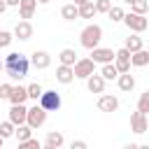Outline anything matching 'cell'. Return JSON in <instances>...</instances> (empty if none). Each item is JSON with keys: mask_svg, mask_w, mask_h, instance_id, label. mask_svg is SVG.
I'll return each mask as SVG.
<instances>
[{"mask_svg": "<svg viewBox=\"0 0 149 149\" xmlns=\"http://www.w3.org/2000/svg\"><path fill=\"white\" fill-rule=\"evenodd\" d=\"M19 147H26V149H40V142H37V140H33V137H28V140L19 142Z\"/></svg>", "mask_w": 149, "mask_h": 149, "instance_id": "34", "label": "cell"}, {"mask_svg": "<svg viewBox=\"0 0 149 149\" xmlns=\"http://www.w3.org/2000/svg\"><path fill=\"white\" fill-rule=\"evenodd\" d=\"M93 5H95V12H98V14H107V12H109V7H112V2H109V0H95Z\"/></svg>", "mask_w": 149, "mask_h": 149, "instance_id": "32", "label": "cell"}, {"mask_svg": "<svg viewBox=\"0 0 149 149\" xmlns=\"http://www.w3.org/2000/svg\"><path fill=\"white\" fill-rule=\"evenodd\" d=\"M130 130L137 133V135H142V133L149 130V123H147V114H144V112L137 109V112L130 114Z\"/></svg>", "mask_w": 149, "mask_h": 149, "instance_id": "7", "label": "cell"}, {"mask_svg": "<svg viewBox=\"0 0 149 149\" xmlns=\"http://www.w3.org/2000/svg\"><path fill=\"white\" fill-rule=\"evenodd\" d=\"M123 14H126V12H123L121 7H116V5H112L109 12H107V16H109L112 21H123Z\"/></svg>", "mask_w": 149, "mask_h": 149, "instance_id": "30", "label": "cell"}, {"mask_svg": "<svg viewBox=\"0 0 149 149\" xmlns=\"http://www.w3.org/2000/svg\"><path fill=\"white\" fill-rule=\"evenodd\" d=\"M123 23H126L128 30H133V33H142V30H147V26H149V21L144 19V14H135V12L123 14Z\"/></svg>", "mask_w": 149, "mask_h": 149, "instance_id": "4", "label": "cell"}, {"mask_svg": "<svg viewBox=\"0 0 149 149\" xmlns=\"http://www.w3.org/2000/svg\"><path fill=\"white\" fill-rule=\"evenodd\" d=\"M26 88H28V98H33L35 102L40 100V95H42V91H44V88H42L37 81H35V84H30V86H26Z\"/></svg>", "mask_w": 149, "mask_h": 149, "instance_id": "29", "label": "cell"}, {"mask_svg": "<svg viewBox=\"0 0 149 149\" xmlns=\"http://www.w3.org/2000/svg\"><path fill=\"white\" fill-rule=\"evenodd\" d=\"M72 2H74V5H77V7H79V5H84V2H86V0H72Z\"/></svg>", "mask_w": 149, "mask_h": 149, "instance_id": "39", "label": "cell"}, {"mask_svg": "<svg viewBox=\"0 0 149 149\" xmlns=\"http://www.w3.org/2000/svg\"><path fill=\"white\" fill-rule=\"evenodd\" d=\"M98 109L100 112H116V107H119V98L116 95H109V93H102L100 98H98Z\"/></svg>", "mask_w": 149, "mask_h": 149, "instance_id": "10", "label": "cell"}, {"mask_svg": "<svg viewBox=\"0 0 149 149\" xmlns=\"http://www.w3.org/2000/svg\"><path fill=\"white\" fill-rule=\"evenodd\" d=\"M30 65L37 68V70H44V68L51 65V56H49L47 51H42V49H40V51L35 49V51H33V58H30Z\"/></svg>", "mask_w": 149, "mask_h": 149, "instance_id": "12", "label": "cell"}, {"mask_svg": "<svg viewBox=\"0 0 149 149\" xmlns=\"http://www.w3.org/2000/svg\"><path fill=\"white\" fill-rule=\"evenodd\" d=\"M14 37H19V40H23V42L30 40V37H33V26H30V21H26V19L19 21V23L14 26Z\"/></svg>", "mask_w": 149, "mask_h": 149, "instance_id": "14", "label": "cell"}, {"mask_svg": "<svg viewBox=\"0 0 149 149\" xmlns=\"http://www.w3.org/2000/svg\"><path fill=\"white\" fill-rule=\"evenodd\" d=\"M100 74L105 77V81H109V79H116V77H119V70H116V65H114V63H102Z\"/></svg>", "mask_w": 149, "mask_h": 149, "instance_id": "25", "label": "cell"}, {"mask_svg": "<svg viewBox=\"0 0 149 149\" xmlns=\"http://www.w3.org/2000/svg\"><path fill=\"white\" fill-rule=\"evenodd\" d=\"M147 28H149V26H147Z\"/></svg>", "mask_w": 149, "mask_h": 149, "instance_id": "45", "label": "cell"}, {"mask_svg": "<svg viewBox=\"0 0 149 149\" xmlns=\"http://www.w3.org/2000/svg\"><path fill=\"white\" fill-rule=\"evenodd\" d=\"M61 16H63L65 21H74V19H79V7H77L74 2H68V5L61 7Z\"/></svg>", "mask_w": 149, "mask_h": 149, "instance_id": "21", "label": "cell"}, {"mask_svg": "<svg viewBox=\"0 0 149 149\" xmlns=\"http://www.w3.org/2000/svg\"><path fill=\"white\" fill-rule=\"evenodd\" d=\"M56 79L61 81V84H70L72 79H74V70H72V65H58L56 68Z\"/></svg>", "mask_w": 149, "mask_h": 149, "instance_id": "17", "label": "cell"}, {"mask_svg": "<svg viewBox=\"0 0 149 149\" xmlns=\"http://www.w3.org/2000/svg\"><path fill=\"white\" fill-rule=\"evenodd\" d=\"M130 65H135V68H144V65H149V51L142 47V49H137V51H133L130 54Z\"/></svg>", "mask_w": 149, "mask_h": 149, "instance_id": "19", "label": "cell"}, {"mask_svg": "<svg viewBox=\"0 0 149 149\" xmlns=\"http://www.w3.org/2000/svg\"><path fill=\"white\" fill-rule=\"evenodd\" d=\"M114 65H116L119 72H130V51L126 47L114 51Z\"/></svg>", "mask_w": 149, "mask_h": 149, "instance_id": "8", "label": "cell"}, {"mask_svg": "<svg viewBox=\"0 0 149 149\" xmlns=\"http://www.w3.org/2000/svg\"><path fill=\"white\" fill-rule=\"evenodd\" d=\"M58 61H61L63 65H74V63H77V51H74V49H63V51L58 54Z\"/></svg>", "mask_w": 149, "mask_h": 149, "instance_id": "23", "label": "cell"}, {"mask_svg": "<svg viewBox=\"0 0 149 149\" xmlns=\"http://www.w3.org/2000/svg\"><path fill=\"white\" fill-rule=\"evenodd\" d=\"M35 9H37V0H21V2H19V16L26 19V21L33 19Z\"/></svg>", "mask_w": 149, "mask_h": 149, "instance_id": "16", "label": "cell"}, {"mask_svg": "<svg viewBox=\"0 0 149 149\" xmlns=\"http://www.w3.org/2000/svg\"><path fill=\"white\" fill-rule=\"evenodd\" d=\"M26 116H28V107H26L23 102H16V105L9 107V121H12L14 126L26 123Z\"/></svg>", "mask_w": 149, "mask_h": 149, "instance_id": "9", "label": "cell"}, {"mask_svg": "<svg viewBox=\"0 0 149 149\" xmlns=\"http://www.w3.org/2000/svg\"><path fill=\"white\" fill-rule=\"evenodd\" d=\"M14 128H16V126H14L12 121H0V135H2L5 140L14 135Z\"/></svg>", "mask_w": 149, "mask_h": 149, "instance_id": "28", "label": "cell"}, {"mask_svg": "<svg viewBox=\"0 0 149 149\" xmlns=\"http://www.w3.org/2000/svg\"><path fill=\"white\" fill-rule=\"evenodd\" d=\"M7 100H9L12 105H16V102H26V100H28V88H26V86H12Z\"/></svg>", "mask_w": 149, "mask_h": 149, "instance_id": "18", "label": "cell"}, {"mask_svg": "<svg viewBox=\"0 0 149 149\" xmlns=\"http://www.w3.org/2000/svg\"><path fill=\"white\" fill-rule=\"evenodd\" d=\"M147 123H149V112H147Z\"/></svg>", "mask_w": 149, "mask_h": 149, "instance_id": "43", "label": "cell"}, {"mask_svg": "<svg viewBox=\"0 0 149 149\" xmlns=\"http://www.w3.org/2000/svg\"><path fill=\"white\" fill-rule=\"evenodd\" d=\"M91 58L95 63H112L114 61V51L107 49V47H93L91 49Z\"/></svg>", "mask_w": 149, "mask_h": 149, "instance_id": "11", "label": "cell"}, {"mask_svg": "<svg viewBox=\"0 0 149 149\" xmlns=\"http://www.w3.org/2000/svg\"><path fill=\"white\" fill-rule=\"evenodd\" d=\"M86 88L91 91V93H102L105 91V77L102 74H88L86 77Z\"/></svg>", "mask_w": 149, "mask_h": 149, "instance_id": "13", "label": "cell"}, {"mask_svg": "<svg viewBox=\"0 0 149 149\" xmlns=\"http://www.w3.org/2000/svg\"><path fill=\"white\" fill-rule=\"evenodd\" d=\"M137 109H140V112H144V114L149 112V88L140 95V100H137Z\"/></svg>", "mask_w": 149, "mask_h": 149, "instance_id": "31", "label": "cell"}, {"mask_svg": "<svg viewBox=\"0 0 149 149\" xmlns=\"http://www.w3.org/2000/svg\"><path fill=\"white\" fill-rule=\"evenodd\" d=\"M2 142H5V137H2V135H0V147H2Z\"/></svg>", "mask_w": 149, "mask_h": 149, "instance_id": "42", "label": "cell"}, {"mask_svg": "<svg viewBox=\"0 0 149 149\" xmlns=\"http://www.w3.org/2000/svg\"><path fill=\"white\" fill-rule=\"evenodd\" d=\"M98 12H95V5L91 2V0H86L84 5H79V16L81 19H93Z\"/></svg>", "mask_w": 149, "mask_h": 149, "instance_id": "24", "label": "cell"}, {"mask_svg": "<svg viewBox=\"0 0 149 149\" xmlns=\"http://www.w3.org/2000/svg\"><path fill=\"white\" fill-rule=\"evenodd\" d=\"M130 12H135V14L149 12V0H133V2H130Z\"/></svg>", "mask_w": 149, "mask_h": 149, "instance_id": "27", "label": "cell"}, {"mask_svg": "<svg viewBox=\"0 0 149 149\" xmlns=\"http://www.w3.org/2000/svg\"><path fill=\"white\" fill-rule=\"evenodd\" d=\"M70 147H72V149H86V142H84V140H74Z\"/></svg>", "mask_w": 149, "mask_h": 149, "instance_id": "36", "label": "cell"}, {"mask_svg": "<svg viewBox=\"0 0 149 149\" xmlns=\"http://www.w3.org/2000/svg\"><path fill=\"white\" fill-rule=\"evenodd\" d=\"M12 91V84H0V98H7Z\"/></svg>", "mask_w": 149, "mask_h": 149, "instance_id": "35", "label": "cell"}, {"mask_svg": "<svg viewBox=\"0 0 149 149\" xmlns=\"http://www.w3.org/2000/svg\"><path fill=\"white\" fill-rule=\"evenodd\" d=\"M5 2H7V7H19L21 0H5Z\"/></svg>", "mask_w": 149, "mask_h": 149, "instance_id": "37", "label": "cell"}, {"mask_svg": "<svg viewBox=\"0 0 149 149\" xmlns=\"http://www.w3.org/2000/svg\"><path fill=\"white\" fill-rule=\"evenodd\" d=\"M12 40H14V33H7V30H0V49H5V47H9V44H12Z\"/></svg>", "mask_w": 149, "mask_h": 149, "instance_id": "33", "label": "cell"}, {"mask_svg": "<svg viewBox=\"0 0 149 149\" xmlns=\"http://www.w3.org/2000/svg\"><path fill=\"white\" fill-rule=\"evenodd\" d=\"M130 54L133 51H137V49H142V37H140V33H133L130 37H126V44H123Z\"/></svg>", "mask_w": 149, "mask_h": 149, "instance_id": "22", "label": "cell"}, {"mask_svg": "<svg viewBox=\"0 0 149 149\" xmlns=\"http://www.w3.org/2000/svg\"><path fill=\"white\" fill-rule=\"evenodd\" d=\"M37 2H40V5H47V2H51V0H37Z\"/></svg>", "mask_w": 149, "mask_h": 149, "instance_id": "41", "label": "cell"}, {"mask_svg": "<svg viewBox=\"0 0 149 149\" xmlns=\"http://www.w3.org/2000/svg\"><path fill=\"white\" fill-rule=\"evenodd\" d=\"M116 84H119V88L121 91H133L135 88V77L130 74V72H119V77H116Z\"/></svg>", "mask_w": 149, "mask_h": 149, "instance_id": "20", "label": "cell"}, {"mask_svg": "<svg viewBox=\"0 0 149 149\" xmlns=\"http://www.w3.org/2000/svg\"><path fill=\"white\" fill-rule=\"evenodd\" d=\"M2 70H5V61L0 58V72H2Z\"/></svg>", "mask_w": 149, "mask_h": 149, "instance_id": "40", "label": "cell"}, {"mask_svg": "<svg viewBox=\"0 0 149 149\" xmlns=\"http://www.w3.org/2000/svg\"><path fill=\"white\" fill-rule=\"evenodd\" d=\"M63 142H65V137L58 130H49L47 137H44V147L47 149H58V147H63Z\"/></svg>", "mask_w": 149, "mask_h": 149, "instance_id": "15", "label": "cell"}, {"mask_svg": "<svg viewBox=\"0 0 149 149\" xmlns=\"http://www.w3.org/2000/svg\"><path fill=\"white\" fill-rule=\"evenodd\" d=\"M44 121H47V109L37 102V105H33L30 109H28V116H26V123L30 126V128H40V126H44Z\"/></svg>", "mask_w": 149, "mask_h": 149, "instance_id": "3", "label": "cell"}, {"mask_svg": "<svg viewBox=\"0 0 149 149\" xmlns=\"http://www.w3.org/2000/svg\"><path fill=\"white\" fill-rule=\"evenodd\" d=\"M40 105H42L47 112H56V109L61 107V95H58L56 91H42V95H40Z\"/></svg>", "mask_w": 149, "mask_h": 149, "instance_id": "6", "label": "cell"}, {"mask_svg": "<svg viewBox=\"0 0 149 149\" xmlns=\"http://www.w3.org/2000/svg\"><path fill=\"white\" fill-rule=\"evenodd\" d=\"M123 2H128V5H130V2H133V0H123Z\"/></svg>", "mask_w": 149, "mask_h": 149, "instance_id": "44", "label": "cell"}, {"mask_svg": "<svg viewBox=\"0 0 149 149\" xmlns=\"http://www.w3.org/2000/svg\"><path fill=\"white\" fill-rule=\"evenodd\" d=\"M100 40H102V28H100L98 23L86 26V28L81 30V35H79V42H81V47H86V49L98 47V44H100Z\"/></svg>", "mask_w": 149, "mask_h": 149, "instance_id": "2", "label": "cell"}, {"mask_svg": "<svg viewBox=\"0 0 149 149\" xmlns=\"http://www.w3.org/2000/svg\"><path fill=\"white\" fill-rule=\"evenodd\" d=\"M72 70H74V77L86 79L88 74L95 72V61L93 58H77V63L72 65Z\"/></svg>", "mask_w": 149, "mask_h": 149, "instance_id": "5", "label": "cell"}, {"mask_svg": "<svg viewBox=\"0 0 149 149\" xmlns=\"http://www.w3.org/2000/svg\"><path fill=\"white\" fill-rule=\"evenodd\" d=\"M5 9H7V2H5V0H0V14H5Z\"/></svg>", "mask_w": 149, "mask_h": 149, "instance_id": "38", "label": "cell"}, {"mask_svg": "<svg viewBox=\"0 0 149 149\" xmlns=\"http://www.w3.org/2000/svg\"><path fill=\"white\" fill-rule=\"evenodd\" d=\"M28 70H30V61H28L23 54L12 51V54L5 56V72H7L9 79L21 81L23 77H28Z\"/></svg>", "mask_w": 149, "mask_h": 149, "instance_id": "1", "label": "cell"}, {"mask_svg": "<svg viewBox=\"0 0 149 149\" xmlns=\"http://www.w3.org/2000/svg\"><path fill=\"white\" fill-rule=\"evenodd\" d=\"M30 133H33V128H30L28 123H21V126H16V128H14V137H16L19 142L28 140V137H30Z\"/></svg>", "mask_w": 149, "mask_h": 149, "instance_id": "26", "label": "cell"}]
</instances>
